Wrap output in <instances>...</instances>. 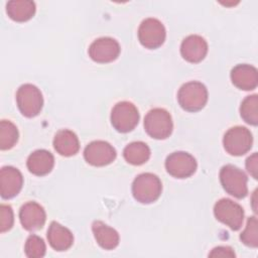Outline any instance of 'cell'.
Masks as SVG:
<instances>
[{
  "mask_svg": "<svg viewBox=\"0 0 258 258\" xmlns=\"http://www.w3.org/2000/svg\"><path fill=\"white\" fill-rule=\"evenodd\" d=\"M54 165L53 155L44 149L35 150L27 158V168L35 175L41 176L49 173Z\"/></svg>",
  "mask_w": 258,
  "mask_h": 258,
  "instance_id": "e0dca14e",
  "label": "cell"
},
{
  "mask_svg": "<svg viewBox=\"0 0 258 258\" xmlns=\"http://www.w3.org/2000/svg\"><path fill=\"white\" fill-rule=\"evenodd\" d=\"M139 121V113L135 105L123 101L117 103L111 112V123L121 133L132 131Z\"/></svg>",
  "mask_w": 258,
  "mask_h": 258,
  "instance_id": "8992f818",
  "label": "cell"
},
{
  "mask_svg": "<svg viewBox=\"0 0 258 258\" xmlns=\"http://www.w3.org/2000/svg\"><path fill=\"white\" fill-rule=\"evenodd\" d=\"M231 80L238 89L250 91L258 85L257 70L250 64H238L231 72Z\"/></svg>",
  "mask_w": 258,
  "mask_h": 258,
  "instance_id": "2e32d148",
  "label": "cell"
},
{
  "mask_svg": "<svg viewBox=\"0 0 258 258\" xmlns=\"http://www.w3.org/2000/svg\"><path fill=\"white\" fill-rule=\"evenodd\" d=\"M53 147L55 151L62 156L75 155L80 149L78 136L71 130L63 129L58 131L53 138Z\"/></svg>",
  "mask_w": 258,
  "mask_h": 258,
  "instance_id": "d6986e66",
  "label": "cell"
},
{
  "mask_svg": "<svg viewBox=\"0 0 258 258\" xmlns=\"http://www.w3.org/2000/svg\"><path fill=\"white\" fill-rule=\"evenodd\" d=\"M13 211L10 206L1 205L0 207V231L4 233L10 230L13 226Z\"/></svg>",
  "mask_w": 258,
  "mask_h": 258,
  "instance_id": "4316f807",
  "label": "cell"
},
{
  "mask_svg": "<svg viewBox=\"0 0 258 258\" xmlns=\"http://www.w3.org/2000/svg\"><path fill=\"white\" fill-rule=\"evenodd\" d=\"M253 143L251 132L242 126L230 128L224 135L223 144L225 150L235 156H240L247 153Z\"/></svg>",
  "mask_w": 258,
  "mask_h": 258,
  "instance_id": "52a82bcc",
  "label": "cell"
},
{
  "mask_svg": "<svg viewBox=\"0 0 258 258\" xmlns=\"http://www.w3.org/2000/svg\"><path fill=\"white\" fill-rule=\"evenodd\" d=\"M177 100L180 107L188 112L202 110L208 101V91L200 82H188L182 85L177 93Z\"/></svg>",
  "mask_w": 258,
  "mask_h": 258,
  "instance_id": "6da1fadb",
  "label": "cell"
},
{
  "mask_svg": "<svg viewBox=\"0 0 258 258\" xmlns=\"http://www.w3.org/2000/svg\"><path fill=\"white\" fill-rule=\"evenodd\" d=\"M214 214L217 220L236 231L239 230L244 221L243 208L229 199H221L214 207Z\"/></svg>",
  "mask_w": 258,
  "mask_h": 258,
  "instance_id": "ba28073f",
  "label": "cell"
},
{
  "mask_svg": "<svg viewBox=\"0 0 258 258\" xmlns=\"http://www.w3.org/2000/svg\"><path fill=\"white\" fill-rule=\"evenodd\" d=\"M8 16L17 22L29 20L35 13V4L27 0H14L6 4Z\"/></svg>",
  "mask_w": 258,
  "mask_h": 258,
  "instance_id": "44dd1931",
  "label": "cell"
},
{
  "mask_svg": "<svg viewBox=\"0 0 258 258\" xmlns=\"http://www.w3.org/2000/svg\"><path fill=\"white\" fill-rule=\"evenodd\" d=\"M18 140V131L16 126L7 120L0 123V148L7 150L12 148Z\"/></svg>",
  "mask_w": 258,
  "mask_h": 258,
  "instance_id": "603a6c76",
  "label": "cell"
},
{
  "mask_svg": "<svg viewBox=\"0 0 258 258\" xmlns=\"http://www.w3.org/2000/svg\"><path fill=\"white\" fill-rule=\"evenodd\" d=\"M165 28L163 24L155 18H146L138 29V39L140 43L149 49L159 47L165 40Z\"/></svg>",
  "mask_w": 258,
  "mask_h": 258,
  "instance_id": "9c48e42d",
  "label": "cell"
},
{
  "mask_svg": "<svg viewBox=\"0 0 258 258\" xmlns=\"http://www.w3.org/2000/svg\"><path fill=\"white\" fill-rule=\"evenodd\" d=\"M166 171L176 178H186L197 169V161L192 155L183 151L169 154L165 160Z\"/></svg>",
  "mask_w": 258,
  "mask_h": 258,
  "instance_id": "30bf717a",
  "label": "cell"
},
{
  "mask_svg": "<svg viewBox=\"0 0 258 258\" xmlns=\"http://www.w3.org/2000/svg\"><path fill=\"white\" fill-rule=\"evenodd\" d=\"M92 230L97 243L106 250H112L119 244V234L117 231L101 221H95Z\"/></svg>",
  "mask_w": 258,
  "mask_h": 258,
  "instance_id": "ffe728a7",
  "label": "cell"
},
{
  "mask_svg": "<svg viewBox=\"0 0 258 258\" xmlns=\"http://www.w3.org/2000/svg\"><path fill=\"white\" fill-rule=\"evenodd\" d=\"M220 181L223 188L237 199H243L248 194L246 174L237 166L227 164L221 168Z\"/></svg>",
  "mask_w": 258,
  "mask_h": 258,
  "instance_id": "3957f363",
  "label": "cell"
},
{
  "mask_svg": "<svg viewBox=\"0 0 258 258\" xmlns=\"http://www.w3.org/2000/svg\"><path fill=\"white\" fill-rule=\"evenodd\" d=\"M246 169L248 172L257 179V171H258V156L257 153H253L251 156H249L246 160Z\"/></svg>",
  "mask_w": 258,
  "mask_h": 258,
  "instance_id": "f1b7e54d",
  "label": "cell"
},
{
  "mask_svg": "<svg viewBox=\"0 0 258 258\" xmlns=\"http://www.w3.org/2000/svg\"><path fill=\"white\" fill-rule=\"evenodd\" d=\"M208 52V43L204 37L200 35H189L185 37L180 45V53L182 57L189 62L202 61Z\"/></svg>",
  "mask_w": 258,
  "mask_h": 258,
  "instance_id": "9a60e30c",
  "label": "cell"
},
{
  "mask_svg": "<svg viewBox=\"0 0 258 258\" xmlns=\"http://www.w3.org/2000/svg\"><path fill=\"white\" fill-rule=\"evenodd\" d=\"M258 223L256 217H250L245 230L241 233L240 239L246 246L256 248L258 246Z\"/></svg>",
  "mask_w": 258,
  "mask_h": 258,
  "instance_id": "d4e9b609",
  "label": "cell"
},
{
  "mask_svg": "<svg viewBox=\"0 0 258 258\" xmlns=\"http://www.w3.org/2000/svg\"><path fill=\"white\" fill-rule=\"evenodd\" d=\"M210 257H235V252L231 247L219 246L214 248L209 254Z\"/></svg>",
  "mask_w": 258,
  "mask_h": 258,
  "instance_id": "83f0119b",
  "label": "cell"
},
{
  "mask_svg": "<svg viewBox=\"0 0 258 258\" xmlns=\"http://www.w3.org/2000/svg\"><path fill=\"white\" fill-rule=\"evenodd\" d=\"M162 184L158 176L153 173H141L132 183V194L134 199L141 204L155 202L161 195Z\"/></svg>",
  "mask_w": 258,
  "mask_h": 258,
  "instance_id": "7a4b0ae2",
  "label": "cell"
},
{
  "mask_svg": "<svg viewBox=\"0 0 258 258\" xmlns=\"http://www.w3.org/2000/svg\"><path fill=\"white\" fill-rule=\"evenodd\" d=\"M241 117L248 124L256 126L258 124V97L248 96L244 99L240 107Z\"/></svg>",
  "mask_w": 258,
  "mask_h": 258,
  "instance_id": "cb8c5ba5",
  "label": "cell"
},
{
  "mask_svg": "<svg viewBox=\"0 0 258 258\" xmlns=\"http://www.w3.org/2000/svg\"><path fill=\"white\" fill-rule=\"evenodd\" d=\"M86 161L94 166L110 164L116 158V150L106 141L97 140L87 145L84 150Z\"/></svg>",
  "mask_w": 258,
  "mask_h": 258,
  "instance_id": "8fae6325",
  "label": "cell"
},
{
  "mask_svg": "<svg viewBox=\"0 0 258 258\" xmlns=\"http://www.w3.org/2000/svg\"><path fill=\"white\" fill-rule=\"evenodd\" d=\"M18 109L25 117L31 118L39 114L43 105L41 92L31 84L22 85L16 93Z\"/></svg>",
  "mask_w": 258,
  "mask_h": 258,
  "instance_id": "5b68a950",
  "label": "cell"
},
{
  "mask_svg": "<svg viewBox=\"0 0 258 258\" xmlns=\"http://www.w3.org/2000/svg\"><path fill=\"white\" fill-rule=\"evenodd\" d=\"M46 215L43 208L35 203L28 202L24 204L19 212V220L22 227L27 231H36L43 227Z\"/></svg>",
  "mask_w": 258,
  "mask_h": 258,
  "instance_id": "4fadbf2b",
  "label": "cell"
},
{
  "mask_svg": "<svg viewBox=\"0 0 258 258\" xmlns=\"http://www.w3.org/2000/svg\"><path fill=\"white\" fill-rule=\"evenodd\" d=\"M23 184L21 172L12 166H4L0 171V192L3 199H11L18 195Z\"/></svg>",
  "mask_w": 258,
  "mask_h": 258,
  "instance_id": "5bb4252c",
  "label": "cell"
},
{
  "mask_svg": "<svg viewBox=\"0 0 258 258\" xmlns=\"http://www.w3.org/2000/svg\"><path fill=\"white\" fill-rule=\"evenodd\" d=\"M45 243L43 240L36 236V235H30L25 243L24 251L27 257L29 258H40L43 257L45 254Z\"/></svg>",
  "mask_w": 258,
  "mask_h": 258,
  "instance_id": "484cf974",
  "label": "cell"
},
{
  "mask_svg": "<svg viewBox=\"0 0 258 258\" xmlns=\"http://www.w3.org/2000/svg\"><path fill=\"white\" fill-rule=\"evenodd\" d=\"M49 245L56 251H66L73 245L74 236L72 232L56 222H51L47 230Z\"/></svg>",
  "mask_w": 258,
  "mask_h": 258,
  "instance_id": "ac0fdd59",
  "label": "cell"
},
{
  "mask_svg": "<svg viewBox=\"0 0 258 258\" xmlns=\"http://www.w3.org/2000/svg\"><path fill=\"white\" fill-rule=\"evenodd\" d=\"M120 45L117 40L111 37H101L92 42L89 47V55L99 63H106L115 60L120 53Z\"/></svg>",
  "mask_w": 258,
  "mask_h": 258,
  "instance_id": "7c38bea8",
  "label": "cell"
},
{
  "mask_svg": "<svg viewBox=\"0 0 258 258\" xmlns=\"http://www.w3.org/2000/svg\"><path fill=\"white\" fill-rule=\"evenodd\" d=\"M123 155L128 163L133 165H141L149 159L150 149L144 142H132L124 148Z\"/></svg>",
  "mask_w": 258,
  "mask_h": 258,
  "instance_id": "7402d4cb",
  "label": "cell"
},
{
  "mask_svg": "<svg viewBox=\"0 0 258 258\" xmlns=\"http://www.w3.org/2000/svg\"><path fill=\"white\" fill-rule=\"evenodd\" d=\"M172 120L170 114L161 108L150 110L144 118L146 133L155 139H165L172 132Z\"/></svg>",
  "mask_w": 258,
  "mask_h": 258,
  "instance_id": "277c9868",
  "label": "cell"
}]
</instances>
